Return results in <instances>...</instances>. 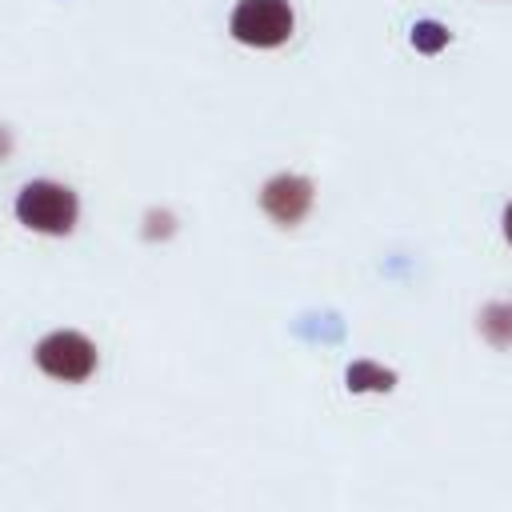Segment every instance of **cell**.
Segmentation results:
<instances>
[{
	"instance_id": "6da1fadb",
	"label": "cell",
	"mask_w": 512,
	"mask_h": 512,
	"mask_svg": "<svg viewBox=\"0 0 512 512\" xmlns=\"http://www.w3.org/2000/svg\"><path fill=\"white\" fill-rule=\"evenodd\" d=\"M76 216H80V200L68 184L32 180L16 196V220L40 236H68L76 228Z\"/></svg>"
},
{
	"instance_id": "7a4b0ae2",
	"label": "cell",
	"mask_w": 512,
	"mask_h": 512,
	"mask_svg": "<svg viewBox=\"0 0 512 512\" xmlns=\"http://www.w3.org/2000/svg\"><path fill=\"white\" fill-rule=\"evenodd\" d=\"M292 4L288 0H240L228 16L232 40L248 48H280L292 36Z\"/></svg>"
},
{
	"instance_id": "3957f363",
	"label": "cell",
	"mask_w": 512,
	"mask_h": 512,
	"mask_svg": "<svg viewBox=\"0 0 512 512\" xmlns=\"http://www.w3.org/2000/svg\"><path fill=\"white\" fill-rule=\"evenodd\" d=\"M36 368L56 376V380H68V384H80L96 372V344L80 332H52L36 344Z\"/></svg>"
},
{
	"instance_id": "277c9868",
	"label": "cell",
	"mask_w": 512,
	"mask_h": 512,
	"mask_svg": "<svg viewBox=\"0 0 512 512\" xmlns=\"http://www.w3.org/2000/svg\"><path fill=\"white\" fill-rule=\"evenodd\" d=\"M312 200H316V188L308 176H296V172H280L272 176L264 188H260V208L268 220H276L280 228H292L300 224L308 212H312Z\"/></svg>"
},
{
	"instance_id": "5b68a950",
	"label": "cell",
	"mask_w": 512,
	"mask_h": 512,
	"mask_svg": "<svg viewBox=\"0 0 512 512\" xmlns=\"http://www.w3.org/2000/svg\"><path fill=\"white\" fill-rule=\"evenodd\" d=\"M480 336L492 348H512V300H492L480 308Z\"/></svg>"
},
{
	"instance_id": "8992f818",
	"label": "cell",
	"mask_w": 512,
	"mask_h": 512,
	"mask_svg": "<svg viewBox=\"0 0 512 512\" xmlns=\"http://www.w3.org/2000/svg\"><path fill=\"white\" fill-rule=\"evenodd\" d=\"M344 384H348V392H392L396 388V372L380 368L372 360H356V364H348Z\"/></svg>"
},
{
	"instance_id": "52a82bcc",
	"label": "cell",
	"mask_w": 512,
	"mask_h": 512,
	"mask_svg": "<svg viewBox=\"0 0 512 512\" xmlns=\"http://www.w3.org/2000/svg\"><path fill=\"white\" fill-rule=\"evenodd\" d=\"M412 44H416L424 56H436L440 48H448V28L436 24V20H420V24L412 28Z\"/></svg>"
},
{
	"instance_id": "ba28073f",
	"label": "cell",
	"mask_w": 512,
	"mask_h": 512,
	"mask_svg": "<svg viewBox=\"0 0 512 512\" xmlns=\"http://www.w3.org/2000/svg\"><path fill=\"white\" fill-rule=\"evenodd\" d=\"M500 228H504V240L512 244V200H508V208H504V216H500Z\"/></svg>"
}]
</instances>
